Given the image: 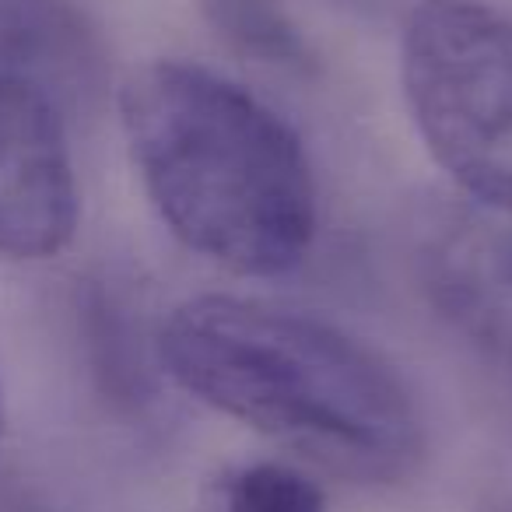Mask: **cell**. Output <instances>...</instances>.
Wrapping results in <instances>:
<instances>
[{"label": "cell", "instance_id": "6da1fadb", "mask_svg": "<svg viewBox=\"0 0 512 512\" xmlns=\"http://www.w3.org/2000/svg\"><path fill=\"white\" fill-rule=\"evenodd\" d=\"M158 362L179 390L337 477L400 484L425 460V414L407 379L323 316L197 295L165 316Z\"/></svg>", "mask_w": 512, "mask_h": 512}, {"label": "cell", "instance_id": "7a4b0ae2", "mask_svg": "<svg viewBox=\"0 0 512 512\" xmlns=\"http://www.w3.org/2000/svg\"><path fill=\"white\" fill-rule=\"evenodd\" d=\"M120 123L144 193L190 253L242 278L306 260L313 165L264 99L193 60H151L120 88Z\"/></svg>", "mask_w": 512, "mask_h": 512}, {"label": "cell", "instance_id": "3957f363", "mask_svg": "<svg viewBox=\"0 0 512 512\" xmlns=\"http://www.w3.org/2000/svg\"><path fill=\"white\" fill-rule=\"evenodd\" d=\"M400 85L435 165L467 200L512 214V18L477 0L418 11Z\"/></svg>", "mask_w": 512, "mask_h": 512}, {"label": "cell", "instance_id": "277c9868", "mask_svg": "<svg viewBox=\"0 0 512 512\" xmlns=\"http://www.w3.org/2000/svg\"><path fill=\"white\" fill-rule=\"evenodd\" d=\"M71 109L25 64L0 57V260H46L81 214Z\"/></svg>", "mask_w": 512, "mask_h": 512}, {"label": "cell", "instance_id": "5b68a950", "mask_svg": "<svg viewBox=\"0 0 512 512\" xmlns=\"http://www.w3.org/2000/svg\"><path fill=\"white\" fill-rule=\"evenodd\" d=\"M421 292L477 351L512 369V214L442 204L418 228Z\"/></svg>", "mask_w": 512, "mask_h": 512}, {"label": "cell", "instance_id": "8992f818", "mask_svg": "<svg viewBox=\"0 0 512 512\" xmlns=\"http://www.w3.org/2000/svg\"><path fill=\"white\" fill-rule=\"evenodd\" d=\"M0 57L36 71L71 113L106 85L102 46L74 0H0Z\"/></svg>", "mask_w": 512, "mask_h": 512}, {"label": "cell", "instance_id": "52a82bcc", "mask_svg": "<svg viewBox=\"0 0 512 512\" xmlns=\"http://www.w3.org/2000/svg\"><path fill=\"white\" fill-rule=\"evenodd\" d=\"M81 334L88 362L109 400L123 411H141L155 393L148 365V337L134 320V306L106 281H88L81 292Z\"/></svg>", "mask_w": 512, "mask_h": 512}, {"label": "cell", "instance_id": "ba28073f", "mask_svg": "<svg viewBox=\"0 0 512 512\" xmlns=\"http://www.w3.org/2000/svg\"><path fill=\"white\" fill-rule=\"evenodd\" d=\"M200 11L214 36L239 57L285 74L316 71L313 46L285 0H200Z\"/></svg>", "mask_w": 512, "mask_h": 512}, {"label": "cell", "instance_id": "9c48e42d", "mask_svg": "<svg viewBox=\"0 0 512 512\" xmlns=\"http://www.w3.org/2000/svg\"><path fill=\"white\" fill-rule=\"evenodd\" d=\"M221 512H327V495L295 467L249 463L225 481Z\"/></svg>", "mask_w": 512, "mask_h": 512}, {"label": "cell", "instance_id": "30bf717a", "mask_svg": "<svg viewBox=\"0 0 512 512\" xmlns=\"http://www.w3.org/2000/svg\"><path fill=\"white\" fill-rule=\"evenodd\" d=\"M344 4L348 11L362 18H372V22H397V25H407L418 11L432 8L439 0H337Z\"/></svg>", "mask_w": 512, "mask_h": 512}, {"label": "cell", "instance_id": "8fae6325", "mask_svg": "<svg viewBox=\"0 0 512 512\" xmlns=\"http://www.w3.org/2000/svg\"><path fill=\"white\" fill-rule=\"evenodd\" d=\"M477 512H512V498H488Z\"/></svg>", "mask_w": 512, "mask_h": 512}, {"label": "cell", "instance_id": "7c38bea8", "mask_svg": "<svg viewBox=\"0 0 512 512\" xmlns=\"http://www.w3.org/2000/svg\"><path fill=\"white\" fill-rule=\"evenodd\" d=\"M0 435H4V407H0Z\"/></svg>", "mask_w": 512, "mask_h": 512}]
</instances>
